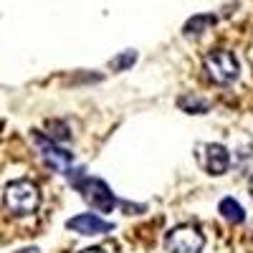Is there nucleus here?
I'll return each instance as SVG.
<instances>
[{"mask_svg": "<svg viewBox=\"0 0 253 253\" xmlns=\"http://www.w3.org/2000/svg\"><path fill=\"white\" fill-rule=\"evenodd\" d=\"M177 107L185 112V114H208L210 109V101L198 96V94H185L177 99Z\"/></svg>", "mask_w": 253, "mask_h": 253, "instance_id": "obj_9", "label": "nucleus"}, {"mask_svg": "<svg viewBox=\"0 0 253 253\" xmlns=\"http://www.w3.org/2000/svg\"><path fill=\"white\" fill-rule=\"evenodd\" d=\"M134 61H137V51H126L124 56L112 58V69H114V71H126Z\"/></svg>", "mask_w": 253, "mask_h": 253, "instance_id": "obj_11", "label": "nucleus"}, {"mask_svg": "<svg viewBox=\"0 0 253 253\" xmlns=\"http://www.w3.org/2000/svg\"><path fill=\"white\" fill-rule=\"evenodd\" d=\"M66 177L81 193V198L86 200V205L99 210V213H112V210L119 205V200L112 193V187L101 177H89V175H84V170H81V175H76V170H66Z\"/></svg>", "mask_w": 253, "mask_h": 253, "instance_id": "obj_1", "label": "nucleus"}, {"mask_svg": "<svg viewBox=\"0 0 253 253\" xmlns=\"http://www.w3.org/2000/svg\"><path fill=\"white\" fill-rule=\"evenodd\" d=\"M210 26H215V15H193V18L185 23L182 33H185V36H200V33H205Z\"/></svg>", "mask_w": 253, "mask_h": 253, "instance_id": "obj_10", "label": "nucleus"}, {"mask_svg": "<svg viewBox=\"0 0 253 253\" xmlns=\"http://www.w3.org/2000/svg\"><path fill=\"white\" fill-rule=\"evenodd\" d=\"M248 190H251V198H253V175H251V180H248Z\"/></svg>", "mask_w": 253, "mask_h": 253, "instance_id": "obj_13", "label": "nucleus"}, {"mask_svg": "<svg viewBox=\"0 0 253 253\" xmlns=\"http://www.w3.org/2000/svg\"><path fill=\"white\" fill-rule=\"evenodd\" d=\"M218 210H220V215L228 220V223H243L246 220V210H243V205L236 200V198H223L220 203H218Z\"/></svg>", "mask_w": 253, "mask_h": 253, "instance_id": "obj_8", "label": "nucleus"}, {"mask_svg": "<svg viewBox=\"0 0 253 253\" xmlns=\"http://www.w3.org/2000/svg\"><path fill=\"white\" fill-rule=\"evenodd\" d=\"M167 253H203L205 236L198 225H177L165 238Z\"/></svg>", "mask_w": 253, "mask_h": 253, "instance_id": "obj_5", "label": "nucleus"}, {"mask_svg": "<svg viewBox=\"0 0 253 253\" xmlns=\"http://www.w3.org/2000/svg\"><path fill=\"white\" fill-rule=\"evenodd\" d=\"M81 253H107L104 248H86V251H81Z\"/></svg>", "mask_w": 253, "mask_h": 253, "instance_id": "obj_12", "label": "nucleus"}, {"mask_svg": "<svg viewBox=\"0 0 253 253\" xmlns=\"http://www.w3.org/2000/svg\"><path fill=\"white\" fill-rule=\"evenodd\" d=\"M3 205L10 215L28 218L41 208V190L31 180H13L3 190Z\"/></svg>", "mask_w": 253, "mask_h": 253, "instance_id": "obj_2", "label": "nucleus"}, {"mask_svg": "<svg viewBox=\"0 0 253 253\" xmlns=\"http://www.w3.org/2000/svg\"><path fill=\"white\" fill-rule=\"evenodd\" d=\"M31 139H33V144L41 150V160H43L46 167H51V170L58 172V175H66V170H71L74 155H71L69 150H63L58 142H53L51 137H46L43 132H38V129L31 132Z\"/></svg>", "mask_w": 253, "mask_h": 253, "instance_id": "obj_4", "label": "nucleus"}, {"mask_svg": "<svg viewBox=\"0 0 253 253\" xmlns=\"http://www.w3.org/2000/svg\"><path fill=\"white\" fill-rule=\"evenodd\" d=\"M66 228L74 230L79 236H101V233H112L114 230V223L104 220L94 213H81V215H74L66 220Z\"/></svg>", "mask_w": 253, "mask_h": 253, "instance_id": "obj_7", "label": "nucleus"}, {"mask_svg": "<svg viewBox=\"0 0 253 253\" xmlns=\"http://www.w3.org/2000/svg\"><path fill=\"white\" fill-rule=\"evenodd\" d=\"M198 162L208 175L218 177L230 170V152H228V147H223L218 142L198 144Z\"/></svg>", "mask_w": 253, "mask_h": 253, "instance_id": "obj_6", "label": "nucleus"}, {"mask_svg": "<svg viewBox=\"0 0 253 253\" xmlns=\"http://www.w3.org/2000/svg\"><path fill=\"white\" fill-rule=\"evenodd\" d=\"M203 69L208 74V79L218 84V86H228V84H233L241 74V66L236 56L230 51H223V48H215L203 56Z\"/></svg>", "mask_w": 253, "mask_h": 253, "instance_id": "obj_3", "label": "nucleus"}]
</instances>
